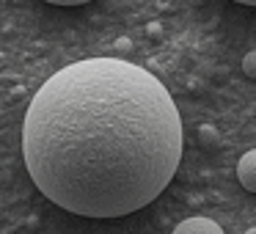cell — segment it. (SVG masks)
<instances>
[{
  "label": "cell",
  "mask_w": 256,
  "mask_h": 234,
  "mask_svg": "<svg viewBox=\"0 0 256 234\" xmlns=\"http://www.w3.org/2000/svg\"><path fill=\"white\" fill-rule=\"evenodd\" d=\"M22 157L56 206L83 218L144 210L182 160V118L168 88L122 58L58 69L30 100Z\"/></svg>",
  "instance_id": "cell-1"
},
{
  "label": "cell",
  "mask_w": 256,
  "mask_h": 234,
  "mask_svg": "<svg viewBox=\"0 0 256 234\" xmlns=\"http://www.w3.org/2000/svg\"><path fill=\"white\" fill-rule=\"evenodd\" d=\"M171 234H226V232L220 228V223L210 220V218H188Z\"/></svg>",
  "instance_id": "cell-2"
},
{
  "label": "cell",
  "mask_w": 256,
  "mask_h": 234,
  "mask_svg": "<svg viewBox=\"0 0 256 234\" xmlns=\"http://www.w3.org/2000/svg\"><path fill=\"white\" fill-rule=\"evenodd\" d=\"M237 179L248 193H256V149L245 152L237 162Z\"/></svg>",
  "instance_id": "cell-3"
},
{
  "label": "cell",
  "mask_w": 256,
  "mask_h": 234,
  "mask_svg": "<svg viewBox=\"0 0 256 234\" xmlns=\"http://www.w3.org/2000/svg\"><path fill=\"white\" fill-rule=\"evenodd\" d=\"M198 140H201L204 146H210V149H212V146L220 144V132H218L212 124H201V127H198Z\"/></svg>",
  "instance_id": "cell-4"
},
{
  "label": "cell",
  "mask_w": 256,
  "mask_h": 234,
  "mask_svg": "<svg viewBox=\"0 0 256 234\" xmlns=\"http://www.w3.org/2000/svg\"><path fill=\"white\" fill-rule=\"evenodd\" d=\"M242 74L250 80H256V50H250L248 56L242 58Z\"/></svg>",
  "instance_id": "cell-5"
},
{
  "label": "cell",
  "mask_w": 256,
  "mask_h": 234,
  "mask_svg": "<svg viewBox=\"0 0 256 234\" xmlns=\"http://www.w3.org/2000/svg\"><path fill=\"white\" fill-rule=\"evenodd\" d=\"M44 3H52V6H83L88 0H44Z\"/></svg>",
  "instance_id": "cell-6"
},
{
  "label": "cell",
  "mask_w": 256,
  "mask_h": 234,
  "mask_svg": "<svg viewBox=\"0 0 256 234\" xmlns=\"http://www.w3.org/2000/svg\"><path fill=\"white\" fill-rule=\"evenodd\" d=\"M113 47H116V52H127L130 47H132V42L124 39V36H122V39H116V44H113Z\"/></svg>",
  "instance_id": "cell-7"
},
{
  "label": "cell",
  "mask_w": 256,
  "mask_h": 234,
  "mask_svg": "<svg viewBox=\"0 0 256 234\" xmlns=\"http://www.w3.org/2000/svg\"><path fill=\"white\" fill-rule=\"evenodd\" d=\"M146 30H149V34L154 36V34H160V25H157V22H152V25H149V28H146Z\"/></svg>",
  "instance_id": "cell-8"
},
{
  "label": "cell",
  "mask_w": 256,
  "mask_h": 234,
  "mask_svg": "<svg viewBox=\"0 0 256 234\" xmlns=\"http://www.w3.org/2000/svg\"><path fill=\"white\" fill-rule=\"evenodd\" d=\"M234 3H242V6H256V0H234Z\"/></svg>",
  "instance_id": "cell-9"
},
{
  "label": "cell",
  "mask_w": 256,
  "mask_h": 234,
  "mask_svg": "<svg viewBox=\"0 0 256 234\" xmlns=\"http://www.w3.org/2000/svg\"><path fill=\"white\" fill-rule=\"evenodd\" d=\"M245 234H256V228H248V232H245Z\"/></svg>",
  "instance_id": "cell-10"
},
{
  "label": "cell",
  "mask_w": 256,
  "mask_h": 234,
  "mask_svg": "<svg viewBox=\"0 0 256 234\" xmlns=\"http://www.w3.org/2000/svg\"><path fill=\"white\" fill-rule=\"evenodd\" d=\"M190 3H193V6H196V3H204V0H190Z\"/></svg>",
  "instance_id": "cell-11"
}]
</instances>
